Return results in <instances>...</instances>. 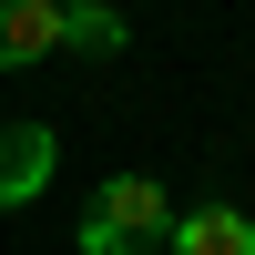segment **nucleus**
<instances>
[{
  "label": "nucleus",
  "mask_w": 255,
  "mask_h": 255,
  "mask_svg": "<svg viewBox=\"0 0 255 255\" xmlns=\"http://www.w3.org/2000/svg\"><path fill=\"white\" fill-rule=\"evenodd\" d=\"M61 41L92 51V61H113V51H123V10H102V0H61Z\"/></svg>",
  "instance_id": "obj_5"
},
{
  "label": "nucleus",
  "mask_w": 255,
  "mask_h": 255,
  "mask_svg": "<svg viewBox=\"0 0 255 255\" xmlns=\"http://www.w3.org/2000/svg\"><path fill=\"white\" fill-rule=\"evenodd\" d=\"M163 255H255V225L235 204H184L174 235H163Z\"/></svg>",
  "instance_id": "obj_3"
},
{
  "label": "nucleus",
  "mask_w": 255,
  "mask_h": 255,
  "mask_svg": "<svg viewBox=\"0 0 255 255\" xmlns=\"http://www.w3.org/2000/svg\"><path fill=\"white\" fill-rule=\"evenodd\" d=\"M51 174H61L51 123H0V215H10V204H41Z\"/></svg>",
  "instance_id": "obj_2"
},
{
  "label": "nucleus",
  "mask_w": 255,
  "mask_h": 255,
  "mask_svg": "<svg viewBox=\"0 0 255 255\" xmlns=\"http://www.w3.org/2000/svg\"><path fill=\"white\" fill-rule=\"evenodd\" d=\"M41 51H61V0H0V72H31Z\"/></svg>",
  "instance_id": "obj_4"
},
{
  "label": "nucleus",
  "mask_w": 255,
  "mask_h": 255,
  "mask_svg": "<svg viewBox=\"0 0 255 255\" xmlns=\"http://www.w3.org/2000/svg\"><path fill=\"white\" fill-rule=\"evenodd\" d=\"M174 235V194L153 174H102L92 215H82V255H153Z\"/></svg>",
  "instance_id": "obj_1"
}]
</instances>
